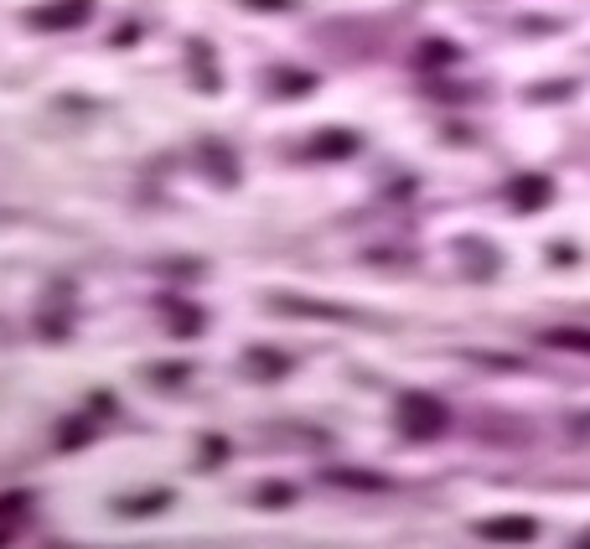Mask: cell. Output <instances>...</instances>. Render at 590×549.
I'll list each match as a JSON object with an SVG mask.
<instances>
[{
    "label": "cell",
    "mask_w": 590,
    "mask_h": 549,
    "mask_svg": "<svg viewBox=\"0 0 590 549\" xmlns=\"http://www.w3.org/2000/svg\"><path fill=\"white\" fill-rule=\"evenodd\" d=\"M399 420H405L409 435H436V430H446V410H440L430 395H405Z\"/></svg>",
    "instance_id": "6da1fadb"
},
{
    "label": "cell",
    "mask_w": 590,
    "mask_h": 549,
    "mask_svg": "<svg viewBox=\"0 0 590 549\" xmlns=\"http://www.w3.org/2000/svg\"><path fill=\"white\" fill-rule=\"evenodd\" d=\"M476 534H482V539H497V545H528V539L539 534V524H534L528 514H513V518H482V524H476Z\"/></svg>",
    "instance_id": "7a4b0ae2"
},
{
    "label": "cell",
    "mask_w": 590,
    "mask_h": 549,
    "mask_svg": "<svg viewBox=\"0 0 590 549\" xmlns=\"http://www.w3.org/2000/svg\"><path fill=\"white\" fill-rule=\"evenodd\" d=\"M549 197H555L549 176H523L518 187H513V207H544Z\"/></svg>",
    "instance_id": "3957f363"
},
{
    "label": "cell",
    "mask_w": 590,
    "mask_h": 549,
    "mask_svg": "<svg viewBox=\"0 0 590 549\" xmlns=\"http://www.w3.org/2000/svg\"><path fill=\"white\" fill-rule=\"evenodd\" d=\"M555 347H575V353H590V332H549Z\"/></svg>",
    "instance_id": "277c9868"
},
{
    "label": "cell",
    "mask_w": 590,
    "mask_h": 549,
    "mask_svg": "<svg viewBox=\"0 0 590 549\" xmlns=\"http://www.w3.org/2000/svg\"><path fill=\"white\" fill-rule=\"evenodd\" d=\"M317 151H326V155H347V151H353V136H342V130H332V136H321Z\"/></svg>",
    "instance_id": "5b68a950"
},
{
    "label": "cell",
    "mask_w": 590,
    "mask_h": 549,
    "mask_svg": "<svg viewBox=\"0 0 590 549\" xmlns=\"http://www.w3.org/2000/svg\"><path fill=\"white\" fill-rule=\"evenodd\" d=\"M575 549H590V534H586V539H580V545H575Z\"/></svg>",
    "instance_id": "8992f818"
}]
</instances>
